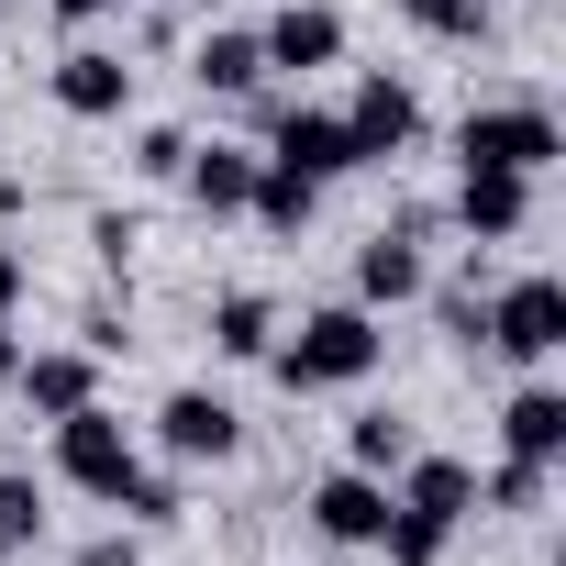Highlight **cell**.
<instances>
[{"mask_svg": "<svg viewBox=\"0 0 566 566\" xmlns=\"http://www.w3.org/2000/svg\"><path fill=\"white\" fill-rule=\"evenodd\" d=\"M266 156L301 167V178H345V167H356L345 112H312V101H277V112H266Z\"/></svg>", "mask_w": 566, "mask_h": 566, "instance_id": "7", "label": "cell"}, {"mask_svg": "<svg viewBox=\"0 0 566 566\" xmlns=\"http://www.w3.org/2000/svg\"><path fill=\"white\" fill-rule=\"evenodd\" d=\"M312 533H323V544H378V533H389V478L334 467V478L312 489Z\"/></svg>", "mask_w": 566, "mask_h": 566, "instance_id": "10", "label": "cell"}, {"mask_svg": "<svg viewBox=\"0 0 566 566\" xmlns=\"http://www.w3.org/2000/svg\"><path fill=\"white\" fill-rule=\"evenodd\" d=\"M433 323H444V345H467V356L489 345V301H478V290H444V301H433Z\"/></svg>", "mask_w": 566, "mask_h": 566, "instance_id": "27", "label": "cell"}, {"mask_svg": "<svg viewBox=\"0 0 566 566\" xmlns=\"http://www.w3.org/2000/svg\"><path fill=\"white\" fill-rule=\"evenodd\" d=\"M378 544H389V566H444L455 522H433V511H400V500H389V533H378Z\"/></svg>", "mask_w": 566, "mask_h": 566, "instance_id": "21", "label": "cell"}, {"mask_svg": "<svg viewBox=\"0 0 566 566\" xmlns=\"http://www.w3.org/2000/svg\"><path fill=\"white\" fill-rule=\"evenodd\" d=\"M56 112H67V123H123V112H134V67H123L112 45H67V56H56Z\"/></svg>", "mask_w": 566, "mask_h": 566, "instance_id": "8", "label": "cell"}, {"mask_svg": "<svg viewBox=\"0 0 566 566\" xmlns=\"http://www.w3.org/2000/svg\"><path fill=\"white\" fill-rule=\"evenodd\" d=\"M400 455H411V422H400V411H356V422H345V467L400 478Z\"/></svg>", "mask_w": 566, "mask_h": 566, "instance_id": "20", "label": "cell"}, {"mask_svg": "<svg viewBox=\"0 0 566 566\" xmlns=\"http://www.w3.org/2000/svg\"><path fill=\"white\" fill-rule=\"evenodd\" d=\"M23 544H45V489L23 467H0V555H23Z\"/></svg>", "mask_w": 566, "mask_h": 566, "instance_id": "22", "label": "cell"}, {"mask_svg": "<svg viewBox=\"0 0 566 566\" xmlns=\"http://www.w3.org/2000/svg\"><path fill=\"white\" fill-rule=\"evenodd\" d=\"M45 12H56V23H101V12H112V0H45Z\"/></svg>", "mask_w": 566, "mask_h": 566, "instance_id": "32", "label": "cell"}, {"mask_svg": "<svg viewBox=\"0 0 566 566\" xmlns=\"http://www.w3.org/2000/svg\"><path fill=\"white\" fill-rule=\"evenodd\" d=\"M411 12V34H433V45H489V0H400Z\"/></svg>", "mask_w": 566, "mask_h": 566, "instance_id": "23", "label": "cell"}, {"mask_svg": "<svg viewBox=\"0 0 566 566\" xmlns=\"http://www.w3.org/2000/svg\"><path fill=\"white\" fill-rule=\"evenodd\" d=\"M266 345H277V301H266V290H222V301H211V356H244V367H255Z\"/></svg>", "mask_w": 566, "mask_h": 566, "instance_id": "18", "label": "cell"}, {"mask_svg": "<svg viewBox=\"0 0 566 566\" xmlns=\"http://www.w3.org/2000/svg\"><path fill=\"white\" fill-rule=\"evenodd\" d=\"M178 167H189V134L178 123H145L134 134V178H178Z\"/></svg>", "mask_w": 566, "mask_h": 566, "instance_id": "26", "label": "cell"}, {"mask_svg": "<svg viewBox=\"0 0 566 566\" xmlns=\"http://www.w3.org/2000/svg\"><path fill=\"white\" fill-rule=\"evenodd\" d=\"M255 45H266V67H301V78H312V67L345 56V12H334V0H290V12H277Z\"/></svg>", "mask_w": 566, "mask_h": 566, "instance_id": "13", "label": "cell"}, {"mask_svg": "<svg viewBox=\"0 0 566 566\" xmlns=\"http://www.w3.org/2000/svg\"><path fill=\"white\" fill-rule=\"evenodd\" d=\"M244 211H255L277 244H301V233H312V211H323V178L277 167V156H255V189H244Z\"/></svg>", "mask_w": 566, "mask_h": 566, "instance_id": "15", "label": "cell"}, {"mask_svg": "<svg viewBox=\"0 0 566 566\" xmlns=\"http://www.w3.org/2000/svg\"><path fill=\"white\" fill-rule=\"evenodd\" d=\"M356 301H367V312L422 301V233H411V222H378V233L356 244Z\"/></svg>", "mask_w": 566, "mask_h": 566, "instance_id": "12", "label": "cell"}, {"mask_svg": "<svg viewBox=\"0 0 566 566\" xmlns=\"http://www.w3.org/2000/svg\"><path fill=\"white\" fill-rule=\"evenodd\" d=\"M178 189L222 222V211H244V189H255V156L244 145H189V167H178Z\"/></svg>", "mask_w": 566, "mask_h": 566, "instance_id": "17", "label": "cell"}, {"mask_svg": "<svg viewBox=\"0 0 566 566\" xmlns=\"http://www.w3.org/2000/svg\"><path fill=\"white\" fill-rule=\"evenodd\" d=\"M555 156H566V134H555L544 101H478L455 123V167H522V178H544Z\"/></svg>", "mask_w": 566, "mask_h": 566, "instance_id": "2", "label": "cell"}, {"mask_svg": "<svg viewBox=\"0 0 566 566\" xmlns=\"http://www.w3.org/2000/svg\"><path fill=\"white\" fill-rule=\"evenodd\" d=\"M134 467H145V455H134V433H123L101 400L56 422V478H67V489H90V500H123V478H134Z\"/></svg>", "mask_w": 566, "mask_h": 566, "instance_id": "5", "label": "cell"}, {"mask_svg": "<svg viewBox=\"0 0 566 566\" xmlns=\"http://www.w3.org/2000/svg\"><path fill=\"white\" fill-rule=\"evenodd\" d=\"M12 367H23V334H12V312H0V389H12Z\"/></svg>", "mask_w": 566, "mask_h": 566, "instance_id": "31", "label": "cell"}, {"mask_svg": "<svg viewBox=\"0 0 566 566\" xmlns=\"http://www.w3.org/2000/svg\"><path fill=\"white\" fill-rule=\"evenodd\" d=\"M112 511H123V522H134V533H167V522H178V478H156V467H134V478H123V500H112Z\"/></svg>", "mask_w": 566, "mask_h": 566, "instance_id": "25", "label": "cell"}, {"mask_svg": "<svg viewBox=\"0 0 566 566\" xmlns=\"http://www.w3.org/2000/svg\"><path fill=\"white\" fill-rule=\"evenodd\" d=\"M389 500H400V511H433V522H467V511H478V467H455V455H422V444H411Z\"/></svg>", "mask_w": 566, "mask_h": 566, "instance_id": "14", "label": "cell"}, {"mask_svg": "<svg viewBox=\"0 0 566 566\" xmlns=\"http://www.w3.org/2000/svg\"><path fill=\"white\" fill-rule=\"evenodd\" d=\"M78 566H145V544H134V533H101V544H90Z\"/></svg>", "mask_w": 566, "mask_h": 566, "instance_id": "29", "label": "cell"}, {"mask_svg": "<svg viewBox=\"0 0 566 566\" xmlns=\"http://www.w3.org/2000/svg\"><path fill=\"white\" fill-rule=\"evenodd\" d=\"M189 78H200V90H222V101H244V90L266 78V45L222 23V34H200V56H189Z\"/></svg>", "mask_w": 566, "mask_h": 566, "instance_id": "19", "label": "cell"}, {"mask_svg": "<svg viewBox=\"0 0 566 566\" xmlns=\"http://www.w3.org/2000/svg\"><path fill=\"white\" fill-rule=\"evenodd\" d=\"M489 356H511V367L566 356V277H511L489 301Z\"/></svg>", "mask_w": 566, "mask_h": 566, "instance_id": "3", "label": "cell"}, {"mask_svg": "<svg viewBox=\"0 0 566 566\" xmlns=\"http://www.w3.org/2000/svg\"><path fill=\"white\" fill-rule=\"evenodd\" d=\"M0 566H12V555H0Z\"/></svg>", "mask_w": 566, "mask_h": 566, "instance_id": "33", "label": "cell"}, {"mask_svg": "<svg viewBox=\"0 0 566 566\" xmlns=\"http://www.w3.org/2000/svg\"><path fill=\"white\" fill-rule=\"evenodd\" d=\"M156 444H167L178 467H222V455L244 444V411H233L222 389H167V411H156Z\"/></svg>", "mask_w": 566, "mask_h": 566, "instance_id": "6", "label": "cell"}, {"mask_svg": "<svg viewBox=\"0 0 566 566\" xmlns=\"http://www.w3.org/2000/svg\"><path fill=\"white\" fill-rule=\"evenodd\" d=\"M134 244H145V233H134V222H123V211H101V222H90V255H101V266H112V277H123V266H134Z\"/></svg>", "mask_w": 566, "mask_h": 566, "instance_id": "28", "label": "cell"}, {"mask_svg": "<svg viewBox=\"0 0 566 566\" xmlns=\"http://www.w3.org/2000/svg\"><path fill=\"white\" fill-rule=\"evenodd\" d=\"M378 312L367 301H323V312H301V334H277L266 345V367L290 378V389H356L367 367H378Z\"/></svg>", "mask_w": 566, "mask_h": 566, "instance_id": "1", "label": "cell"}, {"mask_svg": "<svg viewBox=\"0 0 566 566\" xmlns=\"http://www.w3.org/2000/svg\"><path fill=\"white\" fill-rule=\"evenodd\" d=\"M12 389H23V411H34V422H67V411H90V400H101V356H90V345H67V356H23V367H12Z\"/></svg>", "mask_w": 566, "mask_h": 566, "instance_id": "11", "label": "cell"}, {"mask_svg": "<svg viewBox=\"0 0 566 566\" xmlns=\"http://www.w3.org/2000/svg\"><path fill=\"white\" fill-rule=\"evenodd\" d=\"M12 301H23V255L0 244V312H12Z\"/></svg>", "mask_w": 566, "mask_h": 566, "instance_id": "30", "label": "cell"}, {"mask_svg": "<svg viewBox=\"0 0 566 566\" xmlns=\"http://www.w3.org/2000/svg\"><path fill=\"white\" fill-rule=\"evenodd\" d=\"M345 145H356V167L411 156V145H422V101H411V78L367 67V78H356V101H345Z\"/></svg>", "mask_w": 566, "mask_h": 566, "instance_id": "4", "label": "cell"}, {"mask_svg": "<svg viewBox=\"0 0 566 566\" xmlns=\"http://www.w3.org/2000/svg\"><path fill=\"white\" fill-rule=\"evenodd\" d=\"M500 455H533V467H555L566 455V389H511V411H500Z\"/></svg>", "mask_w": 566, "mask_h": 566, "instance_id": "16", "label": "cell"}, {"mask_svg": "<svg viewBox=\"0 0 566 566\" xmlns=\"http://www.w3.org/2000/svg\"><path fill=\"white\" fill-rule=\"evenodd\" d=\"M544 478H555V467H533V455H500V478H489L478 500H489V511H511V522H533V511H544Z\"/></svg>", "mask_w": 566, "mask_h": 566, "instance_id": "24", "label": "cell"}, {"mask_svg": "<svg viewBox=\"0 0 566 566\" xmlns=\"http://www.w3.org/2000/svg\"><path fill=\"white\" fill-rule=\"evenodd\" d=\"M455 222H467L478 244H511V233L533 222V178H522V167H455Z\"/></svg>", "mask_w": 566, "mask_h": 566, "instance_id": "9", "label": "cell"}]
</instances>
